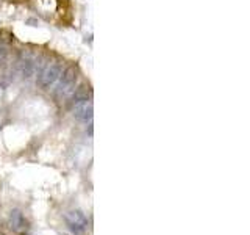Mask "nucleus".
Listing matches in <instances>:
<instances>
[{
    "instance_id": "1",
    "label": "nucleus",
    "mask_w": 250,
    "mask_h": 235,
    "mask_svg": "<svg viewBox=\"0 0 250 235\" xmlns=\"http://www.w3.org/2000/svg\"><path fill=\"white\" fill-rule=\"evenodd\" d=\"M78 78V69L77 66H69L61 72L58 82H57V88H55V96L58 99H64L67 97L70 93L74 91V86L77 83Z\"/></svg>"
},
{
    "instance_id": "2",
    "label": "nucleus",
    "mask_w": 250,
    "mask_h": 235,
    "mask_svg": "<svg viewBox=\"0 0 250 235\" xmlns=\"http://www.w3.org/2000/svg\"><path fill=\"white\" fill-rule=\"evenodd\" d=\"M61 72H62V65L60 61L50 63V65H47L41 70V74H39V78H38V85L41 86L42 90L52 88V86L58 82Z\"/></svg>"
},
{
    "instance_id": "3",
    "label": "nucleus",
    "mask_w": 250,
    "mask_h": 235,
    "mask_svg": "<svg viewBox=\"0 0 250 235\" xmlns=\"http://www.w3.org/2000/svg\"><path fill=\"white\" fill-rule=\"evenodd\" d=\"M64 219H66V224L70 229V232H74L77 235L83 234L86 229H88V218H86L84 213L80 210L69 212V213H66Z\"/></svg>"
},
{
    "instance_id": "4",
    "label": "nucleus",
    "mask_w": 250,
    "mask_h": 235,
    "mask_svg": "<svg viewBox=\"0 0 250 235\" xmlns=\"http://www.w3.org/2000/svg\"><path fill=\"white\" fill-rule=\"evenodd\" d=\"M92 102L86 100L83 104H78L74 107V116L75 119L82 121V122H91L92 121Z\"/></svg>"
},
{
    "instance_id": "5",
    "label": "nucleus",
    "mask_w": 250,
    "mask_h": 235,
    "mask_svg": "<svg viewBox=\"0 0 250 235\" xmlns=\"http://www.w3.org/2000/svg\"><path fill=\"white\" fill-rule=\"evenodd\" d=\"M36 70V63L31 58H23L19 61V72L23 78H30Z\"/></svg>"
},
{
    "instance_id": "6",
    "label": "nucleus",
    "mask_w": 250,
    "mask_h": 235,
    "mask_svg": "<svg viewBox=\"0 0 250 235\" xmlns=\"http://www.w3.org/2000/svg\"><path fill=\"white\" fill-rule=\"evenodd\" d=\"M10 227L13 231H21L25 227V218L21 213V210H13L10 213Z\"/></svg>"
}]
</instances>
